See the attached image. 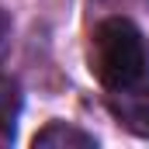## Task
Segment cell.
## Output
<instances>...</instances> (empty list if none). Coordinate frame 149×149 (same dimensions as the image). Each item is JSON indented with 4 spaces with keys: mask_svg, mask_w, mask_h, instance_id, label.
Listing matches in <instances>:
<instances>
[{
    "mask_svg": "<svg viewBox=\"0 0 149 149\" xmlns=\"http://www.w3.org/2000/svg\"><path fill=\"white\" fill-rule=\"evenodd\" d=\"M17 118H21V90L14 80L0 76V146H10L17 135Z\"/></svg>",
    "mask_w": 149,
    "mask_h": 149,
    "instance_id": "obj_4",
    "label": "cell"
},
{
    "mask_svg": "<svg viewBox=\"0 0 149 149\" xmlns=\"http://www.w3.org/2000/svg\"><path fill=\"white\" fill-rule=\"evenodd\" d=\"M7 49H10V17L0 10V63H3Z\"/></svg>",
    "mask_w": 149,
    "mask_h": 149,
    "instance_id": "obj_5",
    "label": "cell"
},
{
    "mask_svg": "<svg viewBox=\"0 0 149 149\" xmlns=\"http://www.w3.org/2000/svg\"><path fill=\"white\" fill-rule=\"evenodd\" d=\"M108 108L121 128H128L139 139H149V80H135L128 87L111 90Z\"/></svg>",
    "mask_w": 149,
    "mask_h": 149,
    "instance_id": "obj_2",
    "label": "cell"
},
{
    "mask_svg": "<svg viewBox=\"0 0 149 149\" xmlns=\"http://www.w3.org/2000/svg\"><path fill=\"white\" fill-rule=\"evenodd\" d=\"M31 146H42V149H94L97 146V139L90 135V132H83V128H76V125H66V121H49L42 132H35V139H31Z\"/></svg>",
    "mask_w": 149,
    "mask_h": 149,
    "instance_id": "obj_3",
    "label": "cell"
},
{
    "mask_svg": "<svg viewBox=\"0 0 149 149\" xmlns=\"http://www.w3.org/2000/svg\"><path fill=\"white\" fill-rule=\"evenodd\" d=\"M146 38L128 17H104L87 42V66L104 90L128 87L146 76Z\"/></svg>",
    "mask_w": 149,
    "mask_h": 149,
    "instance_id": "obj_1",
    "label": "cell"
}]
</instances>
